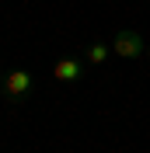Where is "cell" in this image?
<instances>
[{
	"mask_svg": "<svg viewBox=\"0 0 150 153\" xmlns=\"http://www.w3.org/2000/svg\"><path fill=\"white\" fill-rule=\"evenodd\" d=\"M32 91H35V76H32L28 70H10V73L4 76V84H0V94H4L7 105H21V101H28Z\"/></svg>",
	"mask_w": 150,
	"mask_h": 153,
	"instance_id": "6da1fadb",
	"label": "cell"
},
{
	"mask_svg": "<svg viewBox=\"0 0 150 153\" xmlns=\"http://www.w3.org/2000/svg\"><path fill=\"white\" fill-rule=\"evenodd\" d=\"M112 52L119 59H143L147 56V42H143V35L136 28H122L112 35Z\"/></svg>",
	"mask_w": 150,
	"mask_h": 153,
	"instance_id": "7a4b0ae2",
	"label": "cell"
},
{
	"mask_svg": "<svg viewBox=\"0 0 150 153\" xmlns=\"http://www.w3.org/2000/svg\"><path fill=\"white\" fill-rule=\"evenodd\" d=\"M84 59H77V56H63L52 63V80L56 84H80L84 80Z\"/></svg>",
	"mask_w": 150,
	"mask_h": 153,
	"instance_id": "3957f363",
	"label": "cell"
},
{
	"mask_svg": "<svg viewBox=\"0 0 150 153\" xmlns=\"http://www.w3.org/2000/svg\"><path fill=\"white\" fill-rule=\"evenodd\" d=\"M108 56H112V42H91L84 49V63H91V66H101Z\"/></svg>",
	"mask_w": 150,
	"mask_h": 153,
	"instance_id": "277c9868",
	"label": "cell"
},
{
	"mask_svg": "<svg viewBox=\"0 0 150 153\" xmlns=\"http://www.w3.org/2000/svg\"><path fill=\"white\" fill-rule=\"evenodd\" d=\"M143 59H147V63H150V45H147V56H143Z\"/></svg>",
	"mask_w": 150,
	"mask_h": 153,
	"instance_id": "5b68a950",
	"label": "cell"
},
{
	"mask_svg": "<svg viewBox=\"0 0 150 153\" xmlns=\"http://www.w3.org/2000/svg\"><path fill=\"white\" fill-rule=\"evenodd\" d=\"M4 76H7V73H4V70H0V84H4Z\"/></svg>",
	"mask_w": 150,
	"mask_h": 153,
	"instance_id": "8992f818",
	"label": "cell"
}]
</instances>
